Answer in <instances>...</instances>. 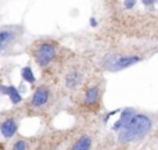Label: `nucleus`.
Masks as SVG:
<instances>
[{
	"instance_id": "obj_1",
	"label": "nucleus",
	"mask_w": 158,
	"mask_h": 150,
	"mask_svg": "<svg viewBox=\"0 0 158 150\" xmlns=\"http://www.w3.org/2000/svg\"><path fill=\"white\" fill-rule=\"evenodd\" d=\"M153 121L146 114H135L128 124L119 131L118 140L119 143H129L146 136L151 131Z\"/></svg>"
},
{
	"instance_id": "obj_2",
	"label": "nucleus",
	"mask_w": 158,
	"mask_h": 150,
	"mask_svg": "<svg viewBox=\"0 0 158 150\" xmlns=\"http://www.w3.org/2000/svg\"><path fill=\"white\" fill-rule=\"evenodd\" d=\"M58 54V43L54 41H39L32 46V56L35 61L43 68L56 60Z\"/></svg>"
},
{
	"instance_id": "obj_3",
	"label": "nucleus",
	"mask_w": 158,
	"mask_h": 150,
	"mask_svg": "<svg viewBox=\"0 0 158 150\" xmlns=\"http://www.w3.org/2000/svg\"><path fill=\"white\" fill-rule=\"evenodd\" d=\"M50 101V88L46 85H40L35 89L31 97V107L33 109H42Z\"/></svg>"
},
{
	"instance_id": "obj_4",
	"label": "nucleus",
	"mask_w": 158,
	"mask_h": 150,
	"mask_svg": "<svg viewBox=\"0 0 158 150\" xmlns=\"http://www.w3.org/2000/svg\"><path fill=\"white\" fill-rule=\"evenodd\" d=\"M100 86L98 85H89L86 89L83 90V106L87 109H93V107H97L100 103Z\"/></svg>"
},
{
	"instance_id": "obj_5",
	"label": "nucleus",
	"mask_w": 158,
	"mask_h": 150,
	"mask_svg": "<svg viewBox=\"0 0 158 150\" xmlns=\"http://www.w3.org/2000/svg\"><path fill=\"white\" fill-rule=\"evenodd\" d=\"M140 60V57H137V56H133V54H122V56H118V57H115L114 60L110 63V68L111 70H122V68H126V67L132 66V64L137 63V61Z\"/></svg>"
},
{
	"instance_id": "obj_6",
	"label": "nucleus",
	"mask_w": 158,
	"mask_h": 150,
	"mask_svg": "<svg viewBox=\"0 0 158 150\" xmlns=\"http://www.w3.org/2000/svg\"><path fill=\"white\" fill-rule=\"evenodd\" d=\"M82 72L77 68H72L69 70L68 72L65 74V86L71 90L78 89L79 86L82 85Z\"/></svg>"
},
{
	"instance_id": "obj_7",
	"label": "nucleus",
	"mask_w": 158,
	"mask_h": 150,
	"mask_svg": "<svg viewBox=\"0 0 158 150\" xmlns=\"http://www.w3.org/2000/svg\"><path fill=\"white\" fill-rule=\"evenodd\" d=\"M17 128L18 125H17L15 118H6L0 124V134L4 138H13L17 132Z\"/></svg>"
},
{
	"instance_id": "obj_8",
	"label": "nucleus",
	"mask_w": 158,
	"mask_h": 150,
	"mask_svg": "<svg viewBox=\"0 0 158 150\" xmlns=\"http://www.w3.org/2000/svg\"><path fill=\"white\" fill-rule=\"evenodd\" d=\"M17 38V32L14 28H4L0 31V52L11 45Z\"/></svg>"
},
{
	"instance_id": "obj_9",
	"label": "nucleus",
	"mask_w": 158,
	"mask_h": 150,
	"mask_svg": "<svg viewBox=\"0 0 158 150\" xmlns=\"http://www.w3.org/2000/svg\"><path fill=\"white\" fill-rule=\"evenodd\" d=\"M92 149V138L87 135H82L74 142L71 150H90Z\"/></svg>"
},
{
	"instance_id": "obj_10",
	"label": "nucleus",
	"mask_w": 158,
	"mask_h": 150,
	"mask_svg": "<svg viewBox=\"0 0 158 150\" xmlns=\"http://www.w3.org/2000/svg\"><path fill=\"white\" fill-rule=\"evenodd\" d=\"M0 93L10 96L11 101H13V103H15V104L19 103V101L22 100L21 95L18 93V90H17L15 86H0Z\"/></svg>"
},
{
	"instance_id": "obj_11",
	"label": "nucleus",
	"mask_w": 158,
	"mask_h": 150,
	"mask_svg": "<svg viewBox=\"0 0 158 150\" xmlns=\"http://www.w3.org/2000/svg\"><path fill=\"white\" fill-rule=\"evenodd\" d=\"M136 114V113L133 111V110H131V109H126V110H123V113H122V117L118 120V122L114 125V129L115 131H121V129L123 128V126L126 125V124L131 121V118L133 117V115Z\"/></svg>"
},
{
	"instance_id": "obj_12",
	"label": "nucleus",
	"mask_w": 158,
	"mask_h": 150,
	"mask_svg": "<svg viewBox=\"0 0 158 150\" xmlns=\"http://www.w3.org/2000/svg\"><path fill=\"white\" fill-rule=\"evenodd\" d=\"M21 75H22V78H24V81L29 82V84H33V82H35V75H33L31 67H25V68H22Z\"/></svg>"
},
{
	"instance_id": "obj_13",
	"label": "nucleus",
	"mask_w": 158,
	"mask_h": 150,
	"mask_svg": "<svg viewBox=\"0 0 158 150\" xmlns=\"http://www.w3.org/2000/svg\"><path fill=\"white\" fill-rule=\"evenodd\" d=\"M11 150H28V142L24 139H18L17 142H14Z\"/></svg>"
},
{
	"instance_id": "obj_14",
	"label": "nucleus",
	"mask_w": 158,
	"mask_h": 150,
	"mask_svg": "<svg viewBox=\"0 0 158 150\" xmlns=\"http://www.w3.org/2000/svg\"><path fill=\"white\" fill-rule=\"evenodd\" d=\"M122 6H123L125 8H128V10H132V8L136 6V2H123Z\"/></svg>"
}]
</instances>
